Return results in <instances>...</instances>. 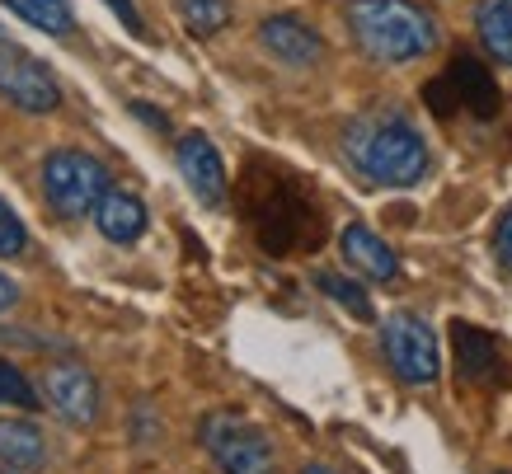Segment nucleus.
<instances>
[{"mask_svg":"<svg viewBox=\"0 0 512 474\" xmlns=\"http://www.w3.org/2000/svg\"><path fill=\"white\" fill-rule=\"evenodd\" d=\"M259 43H264L268 57H278L282 66H315L320 62V52H325L320 33H315L306 19H296V15L264 19V24H259Z\"/></svg>","mask_w":512,"mask_h":474,"instance_id":"12","label":"nucleus"},{"mask_svg":"<svg viewBox=\"0 0 512 474\" xmlns=\"http://www.w3.org/2000/svg\"><path fill=\"white\" fill-rule=\"evenodd\" d=\"M104 5H109L113 15L123 19V24H127L132 33H146V29H141V15H137V5H132V0H104Z\"/></svg>","mask_w":512,"mask_h":474,"instance_id":"23","label":"nucleus"},{"mask_svg":"<svg viewBox=\"0 0 512 474\" xmlns=\"http://www.w3.org/2000/svg\"><path fill=\"white\" fill-rule=\"evenodd\" d=\"M348 29L381 66L419 62L437 47V19L414 0H348Z\"/></svg>","mask_w":512,"mask_h":474,"instance_id":"3","label":"nucleus"},{"mask_svg":"<svg viewBox=\"0 0 512 474\" xmlns=\"http://www.w3.org/2000/svg\"><path fill=\"white\" fill-rule=\"evenodd\" d=\"M240 216L254 230V240L273 259H292V254H311L325 240V216L315 193L292 169L273 165L264 155H254L240 169Z\"/></svg>","mask_w":512,"mask_h":474,"instance_id":"1","label":"nucleus"},{"mask_svg":"<svg viewBox=\"0 0 512 474\" xmlns=\"http://www.w3.org/2000/svg\"><path fill=\"white\" fill-rule=\"evenodd\" d=\"M0 404H19V409H38V395H33V385L19 376V367L10 362H0Z\"/></svg>","mask_w":512,"mask_h":474,"instance_id":"20","label":"nucleus"},{"mask_svg":"<svg viewBox=\"0 0 512 474\" xmlns=\"http://www.w3.org/2000/svg\"><path fill=\"white\" fill-rule=\"evenodd\" d=\"M301 474H339V470H329V465H306Z\"/></svg>","mask_w":512,"mask_h":474,"instance_id":"25","label":"nucleus"},{"mask_svg":"<svg viewBox=\"0 0 512 474\" xmlns=\"http://www.w3.org/2000/svg\"><path fill=\"white\" fill-rule=\"evenodd\" d=\"M423 104L433 108L437 118H456V113H470V118H494L498 113V85L489 76V66L470 52H456L442 76H433L423 85Z\"/></svg>","mask_w":512,"mask_h":474,"instance_id":"4","label":"nucleus"},{"mask_svg":"<svg viewBox=\"0 0 512 474\" xmlns=\"http://www.w3.org/2000/svg\"><path fill=\"white\" fill-rule=\"evenodd\" d=\"M343 155L367 184L381 188H414L428 174V146L419 127L404 108L390 104L367 108L343 127Z\"/></svg>","mask_w":512,"mask_h":474,"instance_id":"2","label":"nucleus"},{"mask_svg":"<svg viewBox=\"0 0 512 474\" xmlns=\"http://www.w3.org/2000/svg\"><path fill=\"white\" fill-rule=\"evenodd\" d=\"M15 301H19V287H15V282H10L5 273H0V310H10Z\"/></svg>","mask_w":512,"mask_h":474,"instance_id":"24","label":"nucleus"},{"mask_svg":"<svg viewBox=\"0 0 512 474\" xmlns=\"http://www.w3.org/2000/svg\"><path fill=\"white\" fill-rule=\"evenodd\" d=\"M451 352H456V371L466 385H480V390H494V385H508V352L489 329L466 320H451Z\"/></svg>","mask_w":512,"mask_h":474,"instance_id":"9","label":"nucleus"},{"mask_svg":"<svg viewBox=\"0 0 512 474\" xmlns=\"http://www.w3.org/2000/svg\"><path fill=\"white\" fill-rule=\"evenodd\" d=\"M0 460L5 465H19V470H33L47 460V437L38 423L29 418H0Z\"/></svg>","mask_w":512,"mask_h":474,"instance_id":"15","label":"nucleus"},{"mask_svg":"<svg viewBox=\"0 0 512 474\" xmlns=\"http://www.w3.org/2000/svg\"><path fill=\"white\" fill-rule=\"evenodd\" d=\"M94 226L113 245H132V240L146 235V207H141V198L123 193V188H109L99 198V207H94Z\"/></svg>","mask_w":512,"mask_h":474,"instance_id":"13","label":"nucleus"},{"mask_svg":"<svg viewBox=\"0 0 512 474\" xmlns=\"http://www.w3.org/2000/svg\"><path fill=\"white\" fill-rule=\"evenodd\" d=\"M43 395H47V404L62 413L66 423H76V428H90L94 418H99V385H94V376L85 367H76V362L47 367Z\"/></svg>","mask_w":512,"mask_h":474,"instance_id":"10","label":"nucleus"},{"mask_svg":"<svg viewBox=\"0 0 512 474\" xmlns=\"http://www.w3.org/2000/svg\"><path fill=\"white\" fill-rule=\"evenodd\" d=\"M24 245H29V235H24V221H19L5 202H0V254L5 259H15V254H24Z\"/></svg>","mask_w":512,"mask_h":474,"instance_id":"21","label":"nucleus"},{"mask_svg":"<svg viewBox=\"0 0 512 474\" xmlns=\"http://www.w3.org/2000/svg\"><path fill=\"white\" fill-rule=\"evenodd\" d=\"M43 193L57 216L80 221L109 193V169L99 165L90 151H52L43 165Z\"/></svg>","mask_w":512,"mask_h":474,"instance_id":"6","label":"nucleus"},{"mask_svg":"<svg viewBox=\"0 0 512 474\" xmlns=\"http://www.w3.org/2000/svg\"><path fill=\"white\" fill-rule=\"evenodd\" d=\"M339 245H343V259L353 263L357 273H367L372 282H390V277L400 273V259L390 254V245L381 240V235H372L367 226H343L339 235Z\"/></svg>","mask_w":512,"mask_h":474,"instance_id":"14","label":"nucleus"},{"mask_svg":"<svg viewBox=\"0 0 512 474\" xmlns=\"http://www.w3.org/2000/svg\"><path fill=\"white\" fill-rule=\"evenodd\" d=\"M494 259L512 273V207H508L503 216H498V230H494Z\"/></svg>","mask_w":512,"mask_h":474,"instance_id":"22","label":"nucleus"},{"mask_svg":"<svg viewBox=\"0 0 512 474\" xmlns=\"http://www.w3.org/2000/svg\"><path fill=\"white\" fill-rule=\"evenodd\" d=\"M202 446L221 465V474H278L273 442L245 413H207L202 418Z\"/></svg>","mask_w":512,"mask_h":474,"instance_id":"5","label":"nucleus"},{"mask_svg":"<svg viewBox=\"0 0 512 474\" xmlns=\"http://www.w3.org/2000/svg\"><path fill=\"white\" fill-rule=\"evenodd\" d=\"M5 10H15L19 19H29L33 29H43V33H52V38H66L71 33V5L66 0H0Z\"/></svg>","mask_w":512,"mask_h":474,"instance_id":"17","label":"nucleus"},{"mask_svg":"<svg viewBox=\"0 0 512 474\" xmlns=\"http://www.w3.org/2000/svg\"><path fill=\"white\" fill-rule=\"evenodd\" d=\"M174 5H179L184 24L198 38H212V33H221L231 24V0H174Z\"/></svg>","mask_w":512,"mask_h":474,"instance_id":"18","label":"nucleus"},{"mask_svg":"<svg viewBox=\"0 0 512 474\" xmlns=\"http://www.w3.org/2000/svg\"><path fill=\"white\" fill-rule=\"evenodd\" d=\"M174 160H179V174L188 179V188H193V198H198L202 207H221V202H226V165H221L217 146L202 137V132L179 137Z\"/></svg>","mask_w":512,"mask_h":474,"instance_id":"11","label":"nucleus"},{"mask_svg":"<svg viewBox=\"0 0 512 474\" xmlns=\"http://www.w3.org/2000/svg\"><path fill=\"white\" fill-rule=\"evenodd\" d=\"M381 348H386L390 371L404 385H433L437 371H442V362H437V334L414 310H400V315H390L381 324Z\"/></svg>","mask_w":512,"mask_h":474,"instance_id":"7","label":"nucleus"},{"mask_svg":"<svg viewBox=\"0 0 512 474\" xmlns=\"http://www.w3.org/2000/svg\"><path fill=\"white\" fill-rule=\"evenodd\" d=\"M475 29H480L484 52L498 66H512V0H480Z\"/></svg>","mask_w":512,"mask_h":474,"instance_id":"16","label":"nucleus"},{"mask_svg":"<svg viewBox=\"0 0 512 474\" xmlns=\"http://www.w3.org/2000/svg\"><path fill=\"white\" fill-rule=\"evenodd\" d=\"M315 287L325 291L329 301H339L343 310H353L357 320H372V301H367V291L357 287V282H348L339 273H315Z\"/></svg>","mask_w":512,"mask_h":474,"instance_id":"19","label":"nucleus"},{"mask_svg":"<svg viewBox=\"0 0 512 474\" xmlns=\"http://www.w3.org/2000/svg\"><path fill=\"white\" fill-rule=\"evenodd\" d=\"M0 99L24 113H52L62 104V85L24 43L0 33Z\"/></svg>","mask_w":512,"mask_h":474,"instance_id":"8","label":"nucleus"}]
</instances>
